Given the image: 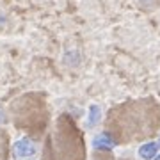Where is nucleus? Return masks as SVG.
<instances>
[{"label": "nucleus", "mask_w": 160, "mask_h": 160, "mask_svg": "<svg viewBox=\"0 0 160 160\" xmlns=\"http://www.w3.org/2000/svg\"><path fill=\"white\" fill-rule=\"evenodd\" d=\"M14 153H16V157H22V158L23 157H30V155L36 153V146L29 139H20L14 144Z\"/></svg>", "instance_id": "obj_1"}, {"label": "nucleus", "mask_w": 160, "mask_h": 160, "mask_svg": "<svg viewBox=\"0 0 160 160\" xmlns=\"http://www.w3.org/2000/svg\"><path fill=\"white\" fill-rule=\"evenodd\" d=\"M4 121H6V116H4V112H2V110H0V123H4Z\"/></svg>", "instance_id": "obj_5"}, {"label": "nucleus", "mask_w": 160, "mask_h": 160, "mask_svg": "<svg viewBox=\"0 0 160 160\" xmlns=\"http://www.w3.org/2000/svg\"><path fill=\"white\" fill-rule=\"evenodd\" d=\"M155 160H160V155H158V157H155Z\"/></svg>", "instance_id": "obj_6"}, {"label": "nucleus", "mask_w": 160, "mask_h": 160, "mask_svg": "<svg viewBox=\"0 0 160 160\" xmlns=\"http://www.w3.org/2000/svg\"><path fill=\"white\" fill-rule=\"evenodd\" d=\"M94 160H112V158H110L109 155H96V158Z\"/></svg>", "instance_id": "obj_4"}, {"label": "nucleus", "mask_w": 160, "mask_h": 160, "mask_svg": "<svg viewBox=\"0 0 160 160\" xmlns=\"http://www.w3.org/2000/svg\"><path fill=\"white\" fill-rule=\"evenodd\" d=\"M94 146L96 148H109V146H112V142H110L109 139H107V135H102V137H98L96 141H94Z\"/></svg>", "instance_id": "obj_3"}, {"label": "nucleus", "mask_w": 160, "mask_h": 160, "mask_svg": "<svg viewBox=\"0 0 160 160\" xmlns=\"http://www.w3.org/2000/svg\"><path fill=\"white\" fill-rule=\"evenodd\" d=\"M157 149H158V144L148 142V144H144V146H141V149H139V155H141L144 160H149V158H153L155 155H157Z\"/></svg>", "instance_id": "obj_2"}]
</instances>
